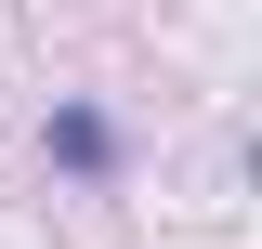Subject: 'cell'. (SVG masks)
<instances>
[{
  "mask_svg": "<svg viewBox=\"0 0 262 249\" xmlns=\"http://www.w3.org/2000/svg\"><path fill=\"white\" fill-rule=\"evenodd\" d=\"M53 157H66V171H105V157H118V131H105L92 105H53Z\"/></svg>",
  "mask_w": 262,
  "mask_h": 249,
  "instance_id": "obj_1",
  "label": "cell"
}]
</instances>
